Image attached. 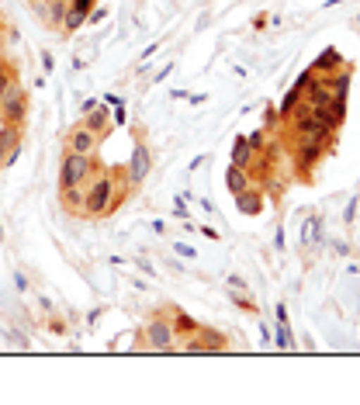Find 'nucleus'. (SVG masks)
<instances>
[{
    "mask_svg": "<svg viewBox=\"0 0 360 405\" xmlns=\"http://www.w3.org/2000/svg\"><path fill=\"white\" fill-rule=\"evenodd\" d=\"M149 173H153V149H149V142H146V139H135L132 156H128V166H125L128 187H132V191H135V187H142Z\"/></svg>",
    "mask_w": 360,
    "mask_h": 405,
    "instance_id": "nucleus-6",
    "label": "nucleus"
},
{
    "mask_svg": "<svg viewBox=\"0 0 360 405\" xmlns=\"http://www.w3.org/2000/svg\"><path fill=\"white\" fill-rule=\"evenodd\" d=\"M309 111L316 115V122H322L325 128H333V132H340V125H343V118H340V115H336V111H333L329 104H312Z\"/></svg>",
    "mask_w": 360,
    "mask_h": 405,
    "instance_id": "nucleus-19",
    "label": "nucleus"
},
{
    "mask_svg": "<svg viewBox=\"0 0 360 405\" xmlns=\"http://www.w3.org/2000/svg\"><path fill=\"white\" fill-rule=\"evenodd\" d=\"M302 90H305V87H302V83H294V87L284 94V101H280V108H278L280 118H291V115L302 108Z\"/></svg>",
    "mask_w": 360,
    "mask_h": 405,
    "instance_id": "nucleus-18",
    "label": "nucleus"
},
{
    "mask_svg": "<svg viewBox=\"0 0 360 405\" xmlns=\"http://www.w3.org/2000/svg\"><path fill=\"white\" fill-rule=\"evenodd\" d=\"M357 204H360V198H357V194H354V198L347 201V208H343V222H347V225H350V222L357 218Z\"/></svg>",
    "mask_w": 360,
    "mask_h": 405,
    "instance_id": "nucleus-22",
    "label": "nucleus"
},
{
    "mask_svg": "<svg viewBox=\"0 0 360 405\" xmlns=\"http://www.w3.org/2000/svg\"><path fill=\"white\" fill-rule=\"evenodd\" d=\"M25 118H28V94L18 83V77H14V80L4 87V97H0V122H11L25 128Z\"/></svg>",
    "mask_w": 360,
    "mask_h": 405,
    "instance_id": "nucleus-4",
    "label": "nucleus"
},
{
    "mask_svg": "<svg viewBox=\"0 0 360 405\" xmlns=\"http://www.w3.org/2000/svg\"><path fill=\"white\" fill-rule=\"evenodd\" d=\"M101 170V160L97 153H63V163H59V191L66 187H83L94 173Z\"/></svg>",
    "mask_w": 360,
    "mask_h": 405,
    "instance_id": "nucleus-2",
    "label": "nucleus"
},
{
    "mask_svg": "<svg viewBox=\"0 0 360 405\" xmlns=\"http://www.w3.org/2000/svg\"><path fill=\"white\" fill-rule=\"evenodd\" d=\"M274 246H278V249H287V243H284V229H280V225H278V232H274Z\"/></svg>",
    "mask_w": 360,
    "mask_h": 405,
    "instance_id": "nucleus-28",
    "label": "nucleus"
},
{
    "mask_svg": "<svg viewBox=\"0 0 360 405\" xmlns=\"http://www.w3.org/2000/svg\"><path fill=\"white\" fill-rule=\"evenodd\" d=\"M59 201H63V208H70V211H80L83 208V187H66V191H59Z\"/></svg>",
    "mask_w": 360,
    "mask_h": 405,
    "instance_id": "nucleus-20",
    "label": "nucleus"
},
{
    "mask_svg": "<svg viewBox=\"0 0 360 405\" xmlns=\"http://www.w3.org/2000/svg\"><path fill=\"white\" fill-rule=\"evenodd\" d=\"M253 156H256V149L246 142V135H236V142H232V166L249 170V166H253Z\"/></svg>",
    "mask_w": 360,
    "mask_h": 405,
    "instance_id": "nucleus-17",
    "label": "nucleus"
},
{
    "mask_svg": "<svg viewBox=\"0 0 360 405\" xmlns=\"http://www.w3.org/2000/svg\"><path fill=\"white\" fill-rule=\"evenodd\" d=\"M177 218H187V204L180 201V198H177Z\"/></svg>",
    "mask_w": 360,
    "mask_h": 405,
    "instance_id": "nucleus-31",
    "label": "nucleus"
},
{
    "mask_svg": "<svg viewBox=\"0 0 360 405\" xmlns=\"http://www.w3.org/2000/svg\"><path fill=\"white\" fill-rule=\"evenodd\" d=\"M249 184H253L249 170H242V166H232V163H229V170H225V187H229V194L236 198V194H242Z\"/></svg>",
    "mask_w": 360,
    "mask_h": 405,
    "instance_id": "nucleus-14",
    "label": "nucleus"
},
{
    "mask_svg": "<svg viewBox=\"0 0 360 405\" xmlns=\"http://www.w3.org/2000/svg\"><path fill=\"white\" fill-rule=\"evenodd\" d=\"M173 249H177L180 256H194V246H187V243H173Z\"/></svg>",
    "mask_w": 360,
    "mask_h": 405,
    "instance_id": "nucleus-27",
    "label": "nucleus"
},
{
    "mask_svg": "<svg viewBox=\"0 0 360 405\" xmlns=\"http://www.w3.org/2000/svg\"><path fill=\"white\" fill-rule=\"evenodd\" d=\"M14 77H18V73H14V70H11V63L0 56V80H14Z\"/></svg>",
    "mask_w": 360,
    "mask_h": 405,
    "instance_id": "nucleus-24",
    "label": "nucleus"
},
{
    "mask_svg": "<svg viewBox=\"0 0 360 405\" xmlns=\"http://www.w3.org/2000/svg\"><path fill=\"white\" fill-rule=\"evenodd\" d=\"M7 83H11V80H0V97H4V87H7Z\"/></svg>",
    "mask_w": 360,
    "mask_h": 405,
    "instance_id": "nucleus-33",
    "label": "nucleus"
},
{
    "mask_svg": "<svg viewBox=\"0 0 360 405\" xmlns=\"http://www.w3.org/2000/svg\"><path fill=\"white\" fill-rule=\"evenodd\" d=\"M108 118H111V115H108V101H101V104H97L94 111H87V115H83L80 125H87L90 132H97V135L104 139V128H108Z\"/></svg>",
    "mask_w": 360,
    "mask_h": 405,
    "instance_id": "nucleus-16",
    "label": "nucleus"
},
{
    "mask_svg": "<svg viewBox=\"0 0 360 405\" xmlns=\"http://www.w3.org/2000/svg\"><path fill=\"white\" fill-rule=\"evenodd\" d=\"M246 142H249V146H253V149L260 153V146H263V128H256L253 135H246Z\"/></svg>",
    "mask_w": 360,
    "mask_h": 405,
    "instance_id": "nucleus-23",
    "label": "nucleus"
},
{
    "mask_svg": "<svg viewBox=\"0 0 360 405\" xmlns=\"http://www.w3.org/2000/svg\"><path fill=\"white\" fill-rule=\"evenodd\" d=\"M0 243H4V225H0Z\"/></svg>",
    "mask_w": 360,
    "mask_h": 405,
    "instance_id": "nucleus-34",
    "label": "nucleus"
},
{
    "mask_svg": "<svg viewBox=\"0 0 360 405\" xmlns=\"http://www.w3.org/2000/svg\"><path fill=\"white\" fill-rule=\"evenodd\" d=\"M347 63H343V56L336 52V49H325L319 59L312 63V73H319V77H329V73H336V70H343Z\"/></svg>",
    "mask_w": 360,
    "mask_h": 405,
    "instance_id": "nucleus-13",
    "label": "nucleus"
},
{
    "mask_svg": "<svg viewBox=\"0 0 360 405\" xmlns=\"http://www.w3.org/2000/svg\"><path fill=\"white\" fill-rule=\"evenodd\" d=\"M278 347L280 350H294V336H291L287 323H278Z\"/></svg>",
    "mask_w": 360,
    "mask_h": 405,
    "instance_id": "nucleus-21",
    "label": "nucleus"
},
{
    "mask_svg": "<svg viewBox=\"0 0 360 405\" xmlns=\"http://www.w3.org/2000/svg\"><path fill=\"white\" fill-rule=\"evenodd\" d=\"M21 146V125H11V122H0V166H4V156Z\"/></svg>",
    "mask_w": 360,
    "mask_h": 405,
    "instance_id": "nucleus-15",
    "label": "nucleus"
},
{
    "mask_svg": "<svg viewBox=\"0 0 360 405\" xmlns=\"http://www.w3.org/2000/svg\"><path fill=\"white\" fill-rule=\"evenodd\" d=\"M97 104H101V101H97V97H87V101H83V104H80V115H87V111H94V108H97Z\"/></svg>",
    "mask_w": 360,
    "mask_h": 405,
    "instance_id": "nucleus-26",
    "label": "nucleus"
},
{
    "mask_svg": "<svg viewBox=\"0 0 360 405\" xmlns=\"http://www.w3.org/2000/svg\"><path fill=\"white\" fill-rule=\"evenodd\" d=\"M166 316H170V325H173V332H177L180 339H187V336H194V332H198L201 323H198V319H191L184 309H170Z\"/></svg>",
    "mask_w": 360,
    "mask_h": 405,
    "instance_id": "nucleus-12",
    "label": "nucleus"
},
{
    "mask_svg": "<svg viewBox=\"0 0 360 405\" xmlns=\"http://www.w3.org/2000/svg\"><path fill=\"white\" fill-rule=\"evenodd\" d=\"M180 350L184 354H225L229 350V336L218 332L215 325H198L194 336L180 339Z\"/></svg>",
    "mask_w": 360,
    "mask_h": 405,
    "instance_id": "nucleus-5",
    "label": "nucleus"
},
{
    "mask_svg": "<svg viewBox=\"0 0 360 405\" xmlns=\"http://www.w3.org/2000/svg\"><path fill=\"white\" fill-rule=\"evenodd\" d=\"M142 339H146L149 350H160V354L180 350V336L173 332V325H170V316H166V312L149 316V323L142 325Z\"/></svg>",
    "mask_w": 360,
    "mask_h": 405,
    "instance_id": "nucleus-3",
    "label": "nucleus"
},
{
    "mask_svg": "<svg viewBox=\"0 0 360 405\" xmlns=\"http://www.w3.org/2000/svg\"><path fill=\"white\" fill-rule=\"evenodd\" d=\"M66 149L70 153H97V146H101V135L97 132H90L87 125H77V128H70L66 132Z\"/></svg>",
    "mask_w": 360,
    "mask_h": 405,
    "instance_id": "nucleus-8",
    "label": "nucleus"
},
{
    "mask_svg": "<svg viewBox=\"0 0 360 405\" xmlns=\"http://www.w3.org/2000/svg\"><path fill=\"white\" fill-rule=\"evenodd\" d=\"M0 32H4V21H0Z\"/></svg>",
    "mask_w": 360,
    "mask_h": 405,
    "instance_id": "nucleus-35",
    "label": "nucleus"
},
{
    "mask_svg": "<svg viewBox=\"0 0 360 405\" xmlns=\"http://www.w3.org/2000/svg\"><path fill=\"white\" fill-rule=\"evenodd\" d=\"M111 198H115V173H94L83 187V218H104L111 215Z\"/></svg>",
    "mask_w": 360,
    "mask_h": 405,
    "instance_id": "nucleus-1",
    "label": "nucleus"
},
{
    "mask_svg": "<svg viewBox=\"0 0 360 405\" xmlns=\"http://www.w3.org/2000/svg\"><path fill=\"white\" fill-rule=\"evenodd\" d=\"M49 329H52V332H66V323H63V319H52Z\"/></svg>",
    "mask_w": 360,
    "mask_h": 405,
    "instance_id": "nucleus-29",
    "label": "nucleus"
},
{
    "mask_svg": "<svg viewBox=\"0 0 360 405\" xmlns=\"http://www.w3.org/2000/svg\"><path fill=\"white\" fill-rule=\"evenodd\" d=\"M316 246H322V218L316 215V211H309L305 222H302V249L312 253Z\"/></svg>",
    "mask_w": 360,
    "mask_h": 405,
    "instance_id": "nucleus-11",
    "label": "nucleus"
},
{
    "mask_svg": "<svg viewBox=\"0 0 360 405\" xmlns=\"http://www.w3.org/2000/svg\"><path fill=\"white\" fill-rule=\"evenodd\" d=\"M104 18H108V7H94L87 21H90V25H97V21H104Z\"/></svg>",
    "mask_w": 360,
    "mask_h": 405,
    "instance_id": "nucleus-25",
    "label": "nucleus"
},
{
    "mask_svg": "<svg viewBox=\"0 0 360 405\" xmlns=\"http://www.w3.org/2000/svg\"><path fill=\"white\" fill-rule=\"evenodd\" d=\"M229 284H232V287H240V291H246V281H242V278H236V274L229 278Z\"/></svg>",
    "mask_w": 360,
    "mask_h": 405,
    "instance_id": "nucleus-32",
    "label": "nucleus"
},
{
    "mask_svg": "<svg viewBox=\"0 0 360 405\" xmlns=\"http://www.w3.org/2000/svg\"><path fill=\"white\" fill-rule=\"evenodd\" d=\"M329 149L325 146H319V142H309V139H298V149H294V170H298V177H312V170L322 163V156H325Z\"/></svg>",
    "mask_w": 360,
    "mask_h": 405,
    "instance_id": "nucleus-7",
    "label": "nucleus"
},
{
    "mask_svg": "<svg viewBox=\"0 0 360 405\" xmlns=\"http://www.w3.org/2000/svg\"><path fill=\"white\" fill-rule=\"evenodd\" d=\"M14 284H18L21 291H28V281H25V274H18V270H14Z\"/></svg>",
    "mask_w": 360,
    "mask_h": 405,
    "instance_id": "nucleus-30",
    "label": "nucleus"
},
{
    "mask_svg": "<svg viewBox=\"0 0 360 405\" xmlns=\"http://www.w3.org/2000/svg\"><path fill=\"white\" fill-rule=\"evenodd\" d=\"M263 204H267V198H263V187H246L242 194H236V211L240 215H263Z\"/></svg>",
    "mask_w": 360,
    "mask_h": 405,
    "instance_id": "nucleus-10",
    "label": "nucleus"
},
{
    "mask_svg": "<svg viewBox=\"0 0 360 405\" xmlns=\"http://www.w3.org/2000/svg\"><path fill=\"white\" fill-rule=\"evenodd\" d=\"M94 7H97V0H70L66 18H63V32H66V35L80 32L83 25H87V18H90V11H94Z\"/></svg>",
    "mask_w": 360,
    "mask_h": 405,
    "instance_id": "nucleus-9",
    "label": "nucleus"
}]
</instances>
